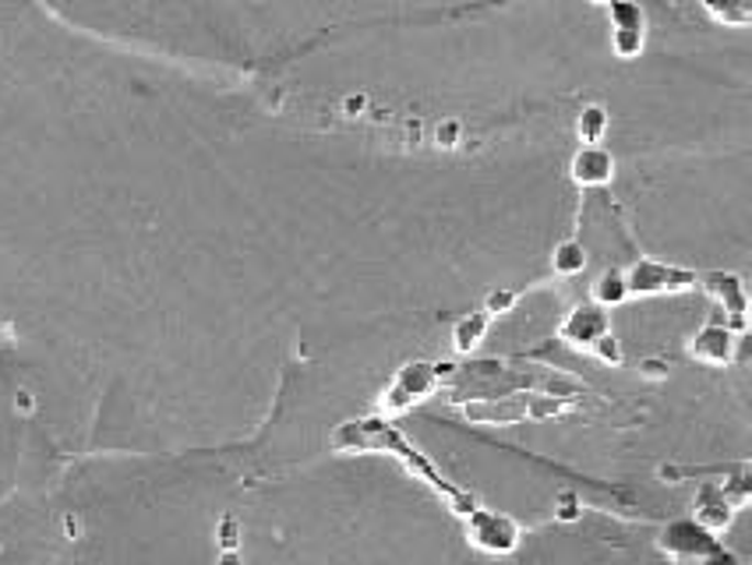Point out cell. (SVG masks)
Masks as SVG:
<instances>
[{"label":"cell","instance_id":"e0dca14e","mask_svg":"<svg viewBox=\"0 0 752 565\" xmlns=\"http://www.w3.org/2000/svg\"><path fill=\"white\" fill-rule=\"evenodd\" d=\"M516 301H520V293L516 290H509V287H494L488 297H485V315L491 319V315H505V311H512L516 308Z\"/></svg>","mask_w":752,"mask_h":565},{"label":"cell","instance_id":"d6986e66","mask_svg":"<svg viewBox=\"0 0 752 565\" xmlns=\"http://www.w3.org/2000/svg\"><path fill=\"white\" fill-rule=\"evenodd\" d=\"M590 354H594V357L601 360V365H607V368H618V365H622V357H626V354H622V343H618L612 333L601 336V339L594 343V347H590Z\"/></svg>","mask_w":752,"mask_h":565},{"label":"cell","instance_id":"7a4b0ae2","mask_svg":"<svg viewBox=\"0 0 752 565\" xmlns=\"http://www.w3.org/2000/svg\"><path fill=\"white\" fill-rule=\"evenodd\" d=\"M435 389H438L435 365H431V360H407V365L396 371V379L389 382V389L381 392L378 414H386V417L407 414L413 403L428 400Z\"/></svg>","mask_w":752,"mask_h":565},{"label":"cell","instance_id":"8fae6325","mask_svg":"<svg viewBox=\"0 0 752 565\" xmlns=\"http://www.w3.org/2000/svg\"><path fill=\"white\" fill-rule=\"evenodd\" d=\"M693 506H696V516H693V520H696L703 530H710V533L728 530L731 520H734V506L725 498V492L717 488V484H703Z\"/></svg>","mask_w":752,"mask_h":565},{"label":"cell","instance_id":"30bf717a","mask_svg":"<svg viewBox=\"0 0 752 565\" xmlns=\"http://www.w3.org/2000/svg\"><path fill=\"white\" fill-rule=\"evenodd\" d=\"M569 177L580 187H604L615 181V155L604 146H580L569 160Z\"/></svg>","mask_w":752,"mask_h":565},{"label":"cell","instance_id":"d4e9b609","mask_svg":"<svg viewBox=\"0 0 752 565\" xmlns=\"http://www.w3.org/2000/svg\"><path fill=\"white\" fill-rule=\"evenodd\" d=\"M216 565H244V555L241 552H219Z\"/></svg>","mask_w":752,"mask_h":565},{"label":"cell","instance_id":"cb8c5ba5","mask_svg":"<svg viewBox=\"0 0 752 565\" xmlns=\"http://www.w3.org/2000/svg\"><path fill=\"white\" fill-rule=\"evenodd\" d=\"M576 516H580V509H576V498L566 495L562 498V509H558V520H576Z\"/></svg>","mask_w":752,"mask_h":565},{"label":"cell","instance_id":"44dd1931","mask_svg":"<svg viewBox=\"0 0 752 565\" xmlns=\"http://www.w3.org/2000/svg\"><path fill=\"white\" fill-rule=\"evenodd\" d=\"M639 374H643V379H668V360H661V357L639 360Z\"/></svg>","mask_w":752,"mask_h":565},{"label":"cell","instance_id":"277c9868","mask_svg":"<svg viewBox=\"0 0 752 565\" xmlns=\"http://www.w3.org/2000/svg\"><path fill=\"white\" fill-rule=\"evenodd\" d=\"M658 547L679 565H703L721 552V541H717V533L703 530L696 520H675L661 530Z\"/></svg>","mask_w":752,"mask_h":565},{"label":"cell","instance_id":"5bb4252c","mask_svg":"<svg viewBox=\"0 0 752 565\" xmlns=\"http://www.w3.org/2000/svg\"><path fill=\"white\" fill-rule=\"evenodd\" d=\"M491 328V319L485 315V311H470V315H463L456 325H453V347L456 354H470L485 343Z\"/></svg>","mask_w":752,"mask_h":565},{"label":"cell","instance_id":"ba28073f","mask_svg":"<svg viewBox=\"0 0 752 565\" xmlns=\"http://www.w3.org/2000/svg\"><path fill=\"white\" fill-rule=\"evenodd\" d=\"M607 333H612V315H607V311L597 308V304L572 308L566 315V322L558 325V336H562L569 347H586V350Z\"/></svg>","mask_w":752,"mask_h":565},{"label":"cell","instance_id":"52a82bcc","mask_svg":"<svg viewBox=\"0 0 752 565\" xmlns=\"http://www.w3.org/2000/svg\"><path fill=\"white\" fill-rule=\"evenodd\" d=\"M612 50L622 60H636L647 46V14L639 4H612Z\"/></svg>","mask_w":752,"mask_h":565},{"label":"cell","instance_id":"2e32d148","mask_svg":"<svg viewBox=\"0 0 752 565\" xmlns=\"http://www.w3.org/2000/svg\"><path fill=\"white\" fill-rule=\"evenodd\" d=\"M551 269L558 276H580L586 269V247L580 241H562L555 244V255H551Z\"/></svg>","mask_w":752,"mask_h":565},{"label":"cell","instance_id":"4fadbf2b","mask_svg":"<svg viewBox=\"0 0 752 565\" xmlns=\"http://www.w3.org/2000/svg\"><path fill=\"white\" fill-rule=\"evenodd\" d=\"M590 297H594L590 304H597V308H604V311L622 308V304L629 301L626 273H622V269H604L594 282H590Z\"/></svg>","mask_w":752,"mask_h":565},{"label":"cell","instance_id":"ac0fdd59","mask_svg":"<svg viewBox=\"0 0 752 565\" xmlns=\"http://www.w3.org/2000/svg\"><path fill=\"white\" fill-rule=\"evenodd\" d=\"M216 541L219 552H241V523H237V516H223L216 527Z\"/></svg>","mask_w":752,"mask_h":565},{"label":"cell","instance_id":"9a60e30c","mask_svg":"<svg viewBox=\"0 0 752 565\" xmlns=\"http://www.w3.org/2000/svg\"><path fill=\"white\" fill-rule=\"evenodd\" d=\"M607 131V109L601 103H590L580 109V117H576V135H580L583 146H597Z\"/></svg>","mask_w":752,"mask_h":565},{"label":"cell","instance_id":"9c48e42d","mask_svg":"<svg viewBox=\"0 0 752 565\" xmlns=\"http://www.w3.org/2000/svg\"><path fill=\"white\" fill-rule=\"evenodd\" d=\"M734 343H739V336H734L725 322H707L690 343H685V354H690L693 360H699V365L725 368L734 357Z\"/></svg>","mask_w":752,"mask_h":565},{"label":"cell","instance_id":"7402d4cb","mask_svg":"<svg viewBox=\"0 0 752 565\" xmlns=\"http://www.w3.org/2000/svg\"><path fill=\"white\" fill-rule=\"evenodd\" d=\"M438 141H442V146H456V141H459V120L438 124Z\"/></svg>","mask_w":752,"mask_h":565},{"label":"cell","instance_id":"603a6c76","mask_svg":"<svg viewBox=\"0 0 752 565\" xmlns=\"http://www.w3.org/2000/svg\"><path fill=\"white\" fill-rule=\"evenodd\" d=\"M364 109H367V96H364V92H357V96H346V100H343V114H346V117H357V114H364Z\"/></svg>","mask_w":752,"mask_h":565},{"label":"cell","instance_id":"484cf974","mask_svg":"<svg viewBox=\"0 0 752 565\" xmlns=\"http://www.w3.org/2000/svg\"><path fill=\"white\" fill-rule=\"evenodd\" d=\"M703 565H739V562H734L728 552H725V547H721V552H717L714 558H707V562H703Z\"/></svg>","mask_w":752,"mask_h":565},{"label":"cell","instance_id":"8992f818","mask_svg":"<svg viewBox=\"0 0 752 565\" xmlns=\"http://www.w3.org/2000/svg\"><path fill=\"white\" fill-rule=\"evenodd\" d=\"M699 287L707 290L717 304H721L728 311V328L734 336L745 333V325H749V293H745V282L739 273H721V269H714V273H703L699 276Z\"/></svg>","mask_w":752,"mask_h":565},{"label":"cell","instance_id":"6da1fadb","mask_svg":"<svg viewBox=\"0 0 752 565\" xmlns=\"http://www.w3.org/2000/svg\"><path fill=\"white\" fill-rule=\"evenodd\" d=\"M332 442L340 446V449H386V452H392V457L403 460V463L413 470V474L424 477V481L431 484V488H435L445 501H449L453 512H459L463 520H467L470 512L481 509V506H477V498H474V495H467L463 488H456V484L445 481V477L438 474V470L431 466V460L424 457V452H421L418 446H410L407 438H403V431H396L389 420H381V417H372V420H346V424H340V428H335Z\"/></svg>","mask_w":752,"mask_h":565},{"label":"cell","instance_id":"5b68a950","mask_svg":"<svg viewBox=\"0 0 752 565\" xmlns=\"http://www.w3.org/2000/svg\"><path fill=\"white\" fill-rule=\"evenodd\" d=\"M467 538L485 555H512L520 547V527L505 512L477 509L467 516Z\"/></svg>","mask_w":752,"mask_h":565},{"label":"cell","instance_id":"7c38bea8","mask_svg":"<svg viewBox=\"0 0 752 565\" xmlns=\"http://www.w3.org/2000/svg\"><path fill=\"white\" fill-rule=\"evenodd\" d=\"M463 414H467V420H474V424H516L526 417V396L463 403Z\"/></svg>","mask_w":752,"mask_h":565},{"label":"cell","instance_id":"ffe728a7","mask_svg":"<svg viewBox=\"0 0 752 565\" xmlns=\"http://www.w3.org/2000/svg\"><path fill=\"white\" fill-rule=\"evenodd\" d=\"M707 11L725 25H745L752 19V8H745V4H725V8L721 4H707Z\"/></svg>","mask_w":752,"mask_h":565},{"label":"cell","instance_id":"3957f363","mask_svg":"<svg viewBox=\"0 0 752 565\" xmlns=\"http://www.w3.org/2000/svg\"><path fill=\"white\" fill-rule=\"evenodd\" d=\"M629 297H658V293H682L699 287L696 269H682V265H668L658 258H639L626 269Z\"/></svg>","mask_w":752,"mask_h":565},{"label":"cell","instance_id":"4316f807","mask_svg":"<svg viewBox=\"0 0 752 565\" xmlns=\"http://www.w3.org/2000/svg\"><path fill=\"white\" fill-rule=\"evenodd\" d=\"M456 371V365H453V360H442V365H435V374H438V382L442 379H449V374Z\"/></svg>","mask_w":752,"mask_h":565}]
</instances>
